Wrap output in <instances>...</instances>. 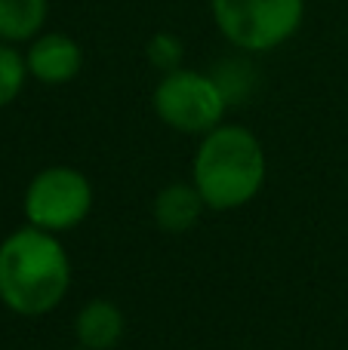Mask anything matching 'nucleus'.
<instances>
[{
    "mask_svg": "<svg viewBox=\"0 0 348 350\" xmlns=\"http://www.w3.org/2000/svg\"><path fill=\"white\" fill-rule=\"evenodd\" d=\"M28 80L31 77H28V65H25V53H18L12 43L0 40V111L10 108L22 96Z\"/></svg>",
    "mask_w": 348,
    "mask_h": 350,
    "instance_id": "9d476101",
    "label": "nucleus"
},
{
    "mask_svg": "<svg viewBox=\"0 0 348 350\" xmlns=\"http://www.w3.org/2000/svg\"><path fill=\"white\" fill-rule=\"evenodd\" d=\"M207 212V203H203L201 191L195 187V181H166L158 193H154L151 203V218L164 234H188L201 215Z\"/></svg>",
    "mask_w": 348,
    "mask_h": 350,
    "instance_id": "0eeeda50",
    "label": "nucleus"
},
{
    "mask_svg": "<svg viewBox=\"0 0 348 350\" xmlns=\"http://www.w3.org/2000/svg\"><path fill=\"white\" fill-rule=\"evenodd\" d=\"M28 77L43 86H65L84 71V46L65 31H40L25 43Z\"/></svg>",
    "mask_w": 348,
    "mask_h": 350,
    "instance_id": "423d86ee",
    "label": "nucleus"
},
{
    "mask_svg": "<svg viewBox=\"0 0 348 350\" xmlns=\"http://www.w3.org/2000/svg\"><path fill=\"white\" fill-rule=\"evenodd\" d=\"M96 191L86 172L74 166H47L28 181L22 197L25 224H34L49 234H68L90 218Z\"/></svg>",
    "mask_w": 348,
    "mask_h": 350,
    "instance_id": "39448f33",
    "label": "nucleus"
},
{
    "mask_svg": "<svg viewBox=\"0 0 348 350\" xmlns=\"http://www.w3.org/2000/svg\"><path fill=\"white\" fill-rule=\"evenodd\" d=\"M145 62L158 74H170L185 68V43L176 31H154L145 40Z\"/></svg>",
    "mask_w": 348,
    "mask_h": 350,
    "instance_id": "9b49d317",
    "label": "nucleus"
},
{
    "mask_svg": "<svg viewBox=\"0 0 348 350\" xmlns=\"http://www.w3.org/2000/svg\"><path fill=\"white\" fill-rule=\"evenodd\" d=\"M151 108L166 129L201 139L219 123H225V111L232 105L216 74L176 68L170 74H160V80L154 83Z\"/></svg>",
    "mask_w": 348,
    "mask_h": 350,
    "instance_id": "20e7f679",
    "label": "nucleus"
},
{
    "mask_svg": "<svg viewBox=\"0 0 348 350\" xmlns=\"http://www.w3.org/2000/svg\"><path fill=\"white\" fill-rule=\"evenodd\" d=\"M49 0H0V40L28 43L47 28Z\"/></svg>",
    "mask_w": 348,
    "mask_h": 350,
    "instance_id": "1a4fd4ad",
    "label": "nucleus"
},
{
    "mask_svg": "<svg viewBox=\"0 0 348 350\" xmlns=\"http://www.w3.org/2000/svg\"><path fill=\"white\" fill-rule=\"evenodd\" d=\"M71 255L59 234L22 224L0 243V304L18 317H47L71 289Z\"/></svg>",
    "mask_w": 348,
    "mask_h": 350,
    "instance_id": "f257e3e1",
    "label": "nucleus"
},
{
    "mask_svg": "<svg viewBox=\"0 0 348 350\" xmlns=\"http://www.w3.org/2000/svg\"><path fill=\"white\" fill-rule=\"evenodd\" d=\"M74 350H84V347H74Z\"/></svg>",
    "mask_w": 348,
    "mask_h": 350,
    "instance_id": "f8f14e48",
    "label": "nucleus"
},
{
    "mask_svg": "<svg viewBox=\"0 0 348 350\" xmlns=\"http://www.w3.org/2000/svg\"><path fill=\"white\" fill-rule=\"evenodd\" d=\"M269 178V157L253 129L219 123L197 139L191 157V181L210 212H234L250 206Z\"/></svg>",
    "mask_w": 348,
    "mask_h": 350,
    "instance_id": "f03ea898",
    "label": "nucleus"
},
{
    "mask_svg": "<svg viewBox=\"0 0 348 350\" xmlns=\"http://www.w3.org/2000/svg\"><path fill=\"white\" fill-rule=\"evenodd\" d=\"M210 16L234 49L259 55L293 40L306 22V0H210Z\"/></svg>",
    "mask_w": 348,
    "mask_h": 350,
    "instance_id": "7ed1b4c3",
    "label": "nucleus"
},
{
    "mask_svg": "<svg viewBox=\"0 0 348 350\" xmlns=\"http://www.w3.org/2000/svg\"><path fill=\"white\" fill-rule=\"evenodd\" d=\"M127 335V317L111 298H90L74 317V338L84 350H114Z\"/></svg>",
    "mask_w": 348,
    "mask_h": 350,
    "instance_id": "6e6552de",
    "label": "nucleus"
}]
</instances>
